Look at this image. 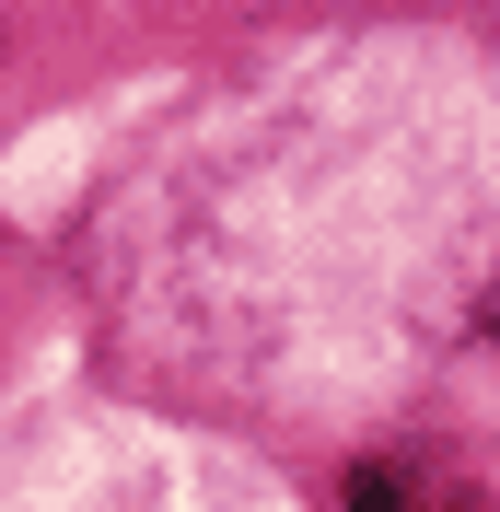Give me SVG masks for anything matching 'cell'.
<instances>
[{
	"instance_id": "6da1fadb",
	"label": "cell",
	"mask_w": 500,
	"mask_h": 512,
	"mask_svg": "<svg viewBox=\"0 0 500 512\" xmlns=\"http://www.w3.org/2000/svg\"><path fill=\"white\" fill-rule=\"evenodd\" d=\"M338 512H466L454 478H419V466H349Z\"/></svg>"
},
{
	"instance_id": "7a4b0ae2",
	"label": "cell",
	"mask_w": 500,
	"mask_h": 512,
	"mask_svg": "<svg viewBox=\"0 0 500 512\" xmlns=\"http://www.w3.org/2000/svg\"><path fill=\"white\" fill-rule=\"evenodd\" d=\"M489 326H500V303H489Z\"/></svg>"
}]
</instances>
